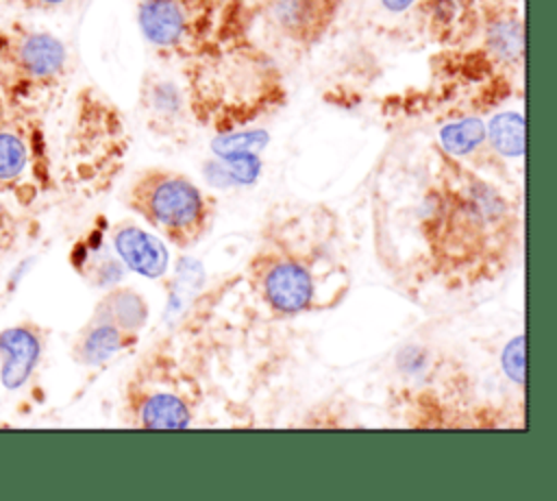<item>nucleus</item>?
<instances>
[{
  "label": "nucleus",
  "mask_w": 557,
  "mask_h": 501,
  "mask_svg": "<svg viewBox=\"0 0 557 501\" xmlns=\"http://www.w3.org/2000/svg\"><path fill=\"white\" fill-rule=\"evenodd\" d=\"M65 70L67 48L57 35L24 22L0 26V94L7 100L37 109Z\"/></svg>",
  "instance_id": "1"
},
{
  "label": "nucleus",
  "mask_w": 557,
  "mask_h": 501,
  "mask_svg": "<svg viewBox=\"0 0 557 501\" xmlns=\"http://www.w3.org/2000/svg\"><path fill=\"white\" fill-rule=\"evenodd\" d=\"M128 203L131 209L181 248L200 242L209 229V200L196 183L172 170L150 168L141 172L131 187Z\"/></svg>",
  "instance_id": "2"
},
{
  "label": "nucleus",
  "mask_w": 557,
  "mask_h": 501,
  "mask_svg": "<svg viewBox=\"0 0 557 501\" xmlns=\"http://www.w3.org/2000/svg\"><path fill=\"white\" fill-rule=\"evenodd\" d=\"M48 172V142L37 109L0 94V192L28 198Z\"/></svg>",
  "instance_id": "3"
},
{
  "label": "nucleus",
  "mask_w": 557,
  "mask_h": 501,
  "mask_svg": "<svg viewBox=\"0 0 557 501\" xmlns=\"http://www.w3.org/2000/svg\"><path fill=\"white\" fill-rule=\"evenodd\" d=\"M222 0H137L144 39L172 52H194L209 39Z\"/></svg>",
  "instance_id": "4"
},
{
  "label": "nucleus",
  "mask_w": 557,
  "mask_h": 501,
  "mask_svg": "<svg viewBox=\"0 0 557 501\" xmlns=\"http://www.w3.org/2000/svg\"><path fill=\"white\" fill-rule=\"evenodd\" d=\"M342 0H265L268 22L298 46L315 44L335 22Z\"/></svg>",
  "instance_id": "5"
},
{
  "label": "nucleus",
  "mask_w": 557,
  "mask_h": 501,
  "mask_svg": "<svg viewBox=\"0 0 557 501\" xmlns=\"http://www.w3.org/2000/svg\"><path fill=\"white\" fill-rule=\"evenodd\" d=\"M261 292L274 309L283 314H298L311 307L315 288L311 272L302 264L294 259H278L263 270Z\"/></svg>",
  "instance_id": "6"
},
{
  "label": "nucleus",
  "mask_w": 557,
  "mask_h": 501,
  "mask_svg": "<svg viewBox=\"0 0 557 501\" xmlns=\"http://www.w3.org/2000/svg\"><path fill=\"white\" fill-rule=\"evenodd\" d=\"M41 357V335L30 325H15L0 331V386L20 390L37 368Z\"/></svg>",
  "instance_id": "7"
},
{
  "label": "nucleus",
  "mask_w": 557,
  "mask_h": 501,
  "mask_svg": "<svg viewBox=\"0 0 557 501\" xmlns=\"http://www.w3.org/2000/svg\"><path fill=\"white\" fill-rule=\"evenodd\" d=\"M113 246L120 259L141 277L157 279L168 268V250L163 242L135 224H117L113 231Z\"/></svg>",
  "instance_id": "8"
},
{
  "label": "nucleus",
  "mask_w": 557,
  "mask_h": 501,
  "mask_svg": "<svg viewBox=\"0 0 557 501\" xmlns=\"http://www.w3.org/2000/svg\"><path fill=\"white\" fill-rule=\"evenodd\" d=\"M133 340H135L133 333L124 331L113 320L94 311L91 320L83 327V331L74 342V359L85 366H96L113 357Z\"/></svg>",
  "instance_id": "9"
},
{
  "label": "nucleus",
  "mask_w": 557,
  "mask_h": 501,
  "mask_svg": "<svg viewBox=\"0 0 557 501\" xmlns=\"http://www.w3.org/2000/svg\"><path fill=\"white\" fill-rule=\"evenodd\" d=\"M189 407L172 392H146L137 403V423L150 429H181L189 425Z\"/></svg>",
  "instance_id": "10"
},
{
  "label": "nucleus",
  "mask_w": 557,
  "mask_h": 501,
  "mask_svg": "<svg viewBox=\"0 0 557 501\" xmlns=\"http://www.w3.org/2000/svg\"><path fill=\"white\" fill-rule=\"evenodd\" d=\"M96 314L113 320L128 333H137L148 316V307L133 290H113L96 307Z\"/></svg>",
  "instance_id": "11"
},
{
  "label": "nucleus",
  "mask_w": 557,
  "mask_h": 501,
  "mask_svg": "<svg viewBox=\"0 0 557 501\" xmlns=\"http://www.w3.org/2000/svg\"><path fill=\"white\" fill-rule=\"evenodd\" d=\"M485 139L492 148L507 157H518L524 152V118L516 111L498 113L485 129Z\"/></svg>",
  "instance_id": "12"
},
{
  "label": "nucleus",
  "mask_w": 557,
  "mask_h": 501,
  "mask_svg": "<svg viewBox=\"0 0 557 501\" xmlns=\"http://www.w3.org/2000/svg\"><path fill=\"white\" fill-rule=\"evenodd\" d=\"M485 142V124L476 118H463L455 124H448L442 131L444 150L453 157H463L476 150Z\"/></svg>",
  "instance_id": "13"
},
{
  "label": "nucleus",
  "mask_w": 557,
  "mask_h": 501,
  "mask_svg": "<svg viewBox=\"0 0 557 501\" xmlns=\"http://www.w3.org/2000/svg\"><path fill=\"white\" fill-rule=\"evenodd\" d=\"M503 368L513 381H524V338H516L503 353Z\"/></svg>",
  "instance_id": "14"
},
{
  "label": "nucleus",
  "mask_w": 557,
  "mask_h": 501,
  "mask_svg": "<svg viewBox=\"0 0 557 501\" xmlns=\"http://www.w3.org/2000/svg\"><path fill=\"white\" fill-rule=\"evenodd\" d=\"M4 2L24 11H59L70 7L76 0H4Z\"/></svg>",
  "instance_id": "15"
},
{
  "label": "nucleus",
  "mask_w": 557,
  "mask_h": 501,
  "mask_svg": "<svg viewBox=\"0 0 557 501\" xmlns=\"http://www.w3.org/2000/svg\"><path fill=\"white\" fill-rule=\"evenodd\" d=\"M413 2H416V0H381V4H383L387 11H392V13H403V11H407Z\"/></svg>",
  "instance_id": "16"
}]
</instances>
